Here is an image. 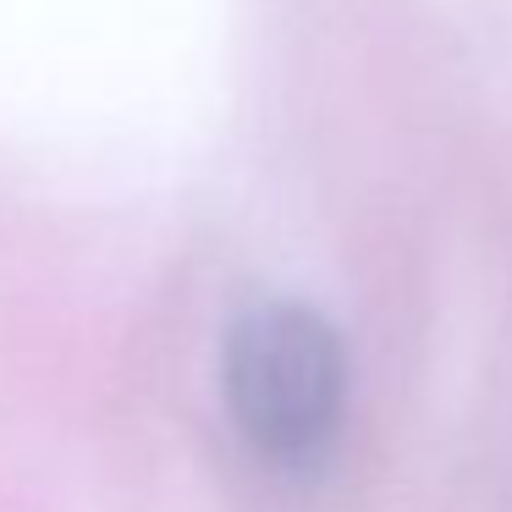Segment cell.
<instances>
[{
    "label": "cell",
    "instance_id": "6da1fadb",
    "mask_svg": "<svg viewBox=\"0 0 512 512\" xmlns=\"http://www.w3.org/2000/svg\"><path fill=\"white\" fill-rule=\"evenodd\" d=\"M221 391L237 435L270 468H320L347 408V353L336 325L309 303H254L221 353Z\"/></svg>",
    "mask_w": 512,
    "mask_h": 512
}]
</instances>
